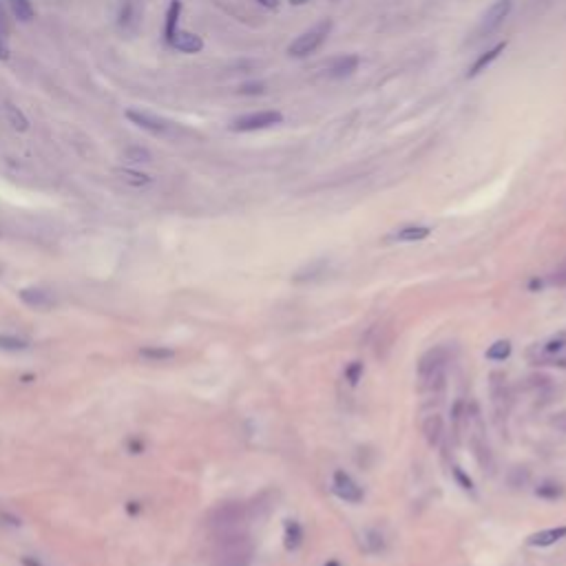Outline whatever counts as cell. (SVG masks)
Instances as JSON below:
<instances>
[{"label":"cell","instance_id":"obj_2","mask_svg":"<svg viewBox=\"0 0 566 566\" xmlns=\"http://www.w3.org/2000/svg\"><path fill=\"white\" fill-rule=\"evenodd\" d=\"M281 122H283L281 111H257V113H246L241 117H235L231 122V131L255 133V131H263V128H272Z\"/></svg>","mask_w":566,"mask_h":566},{"label":"cell","instance_id":"obj_13","mask_svg":"<svg viewBox=\"0 0 566 566\" xmlns=\"http://www.w3.org/2000/svg\"><path fill=\"white\" fill-rule=\"evenodd\" d=\"M443 434H445V421H443V416H438V414H429V416H427V418L423 421V436H425L427 445L436 447V445L440 443Z\"/></svg>","mask_w":566,"mask_h":566},{"label":"cell","instance_id":"obj_16","mask_svg":"<svg viewBox=\"0 0 566 566\" xmlns=\"http://www.w3.org/2000/svg\"><path fill=\"white\" fill-rule=\"evenodd\" d=\"M564 538H566V526H555V529H546V531L529 535L526 544L529 546H551V544L560 542Z\"/></svg>","mask_w":566,"mask_h":566},{"label":"cell","instance_id":"obj_25","mask_svg":"<svg viewBox=\"0 0 566 566\" xmlns=\"http://www.w3.org/2000/svg\"><path fill=\"white\" fill-rule=\"evenodd\" d=\"M363 546H365V551L367 553H381L385 549V540H383V535L379 531H365L363 533Z\"/></svg>","mask_w":566,"mask_h":566},{"label":"cell","instance_id":"obj_8","mask_svg":"<svg viewBox=\"0 0 566 566\" xmlns=\"http://www.w3.org/2000/svg\"><path fill=\"white\" fill-rule=\"evenodd\" d=\"M168 45H171L175 51H180V54H200L204 49L202 36H197L193 32H184V29H180Z\"/></svg>","mask_w":566,"mask_h":566},{"label":"cell","instance_id":"obj_4","mask_svg":"<svg viewBox=\"0 0 566 566\" xmlns=\"http://www.w3.org/2000/svg\"><path fill=\"white\" fill-rule=\"evenodd\" d=\"M126 120L144 128V131L153 133V135H166L171 131V122L164 120V117H157L153 113H146V111H140V108H128L126 111Z\"/></svg>","mask_w":566,"mask_h":566},{"label":"cell","instance_id":"obj_29","mask_svg":"<svg viewBox=\"0 0 566 566\" xmlns=\"http://www.w3.org/2000/svg\"><path fill=\"white\" fill-rule=\"evenodd\" d=\"M135 21V7L131 0H126V3L122 5V12H120V25L122 27H128Z\"/></svg>","mask_w":566,"mask_h":566},{"label":"cell","instance_id":"obj_5","mask_svg":"<svg viewBox=\"0 0 566 566\" xmlns=\"http://www.w3.org/2000/svg\"><path fill=\"white\" fill-rule=\"evenodd\" d=\"M244 504L239 502H226L222 504L220 509H217L213 513V526H217V529H222V531H233L237 524H239L244 520Z\"/></svg>","mask_w":566,"mask_h":566},{"label":"cell","instance_id":"obj_41","mask_svg":"<svg viewBox=\"0 0 566 566\" xmlns=\"http://www.w3.org/2000/svg\"><path fill=\"white\" fill-rule=\"evenodd\" d=\"M0 272H3V268H0Z\"/></svg>","mask_w":566,"mask_h":566},{"label":"cell","instance_id":"obj_36","mask_svg":"<svg viewBox=\"0 0 566 566\" xmlns=\"http://www.w3.org/2000/svg\"><path fill=\"white\" fill-rule=\"evenodd\" d=\"M23 564L25 566H45L40 560H34V558H29V555H25V558H23Z\"/></svg>","mask_w":566,"mask_h":566},{"label":"cell","instance_id":"obj_1","mask_svg":"<svg viewBox=\"0 0 566 566\" xmlns=\"http://www.w3.org/2000/svg\"><path fill=\"white\" fill-rule=\"evenodd\" d=\"M330 32H332L330 21H323L319 25H314L312 29H307V32H303L299 38H296V40L290 43V47H287V56L290 58H307L327 40Z\"/></svg>","mask_w":566,"mask_h":566},{"label":"cell","instance_id":"obj_28","mask_svg":"<svg viewBox=\"0 0 566 566\" xmlns=\"http://www.w3.org/2000/svg\"><path fill=\"white\" fill-rule=\"evenodd\" d=\"M535 493H538L540 498H544V500H558L564 495V486L558 484V482H544V484L538 486V489H535Z\"/></svg>","mask_w":566,"mask_h":566},{"label":"cell","instance_id":"obj_14","mask_svg":"<svg viewBox=\"0 0 566 566\" xmlns=\"http://www.w3.org/2000/svg\"><path fill=\"white\" fill-rule=\"evenodd\" d=\"M491 396H493V405L498 414H506V407H509V387H506V379L502 374H493L491 376Z\"/></svg>","mask_w":566,"mask_h":566},{"label":"cell","instance_id":"obj_38","mask_svg":"<svg viewBox=\"0 0 566 566\" xmlns=\"http://www.w3.org/2000/svg\"><path fill=\"white\" fill-rule=\"evenodd\" d=\"M246 562H248V560H241V562H235L233 566H246Z\"/></svg>","mask_w":566,"mask_h":566},{"label":"cell","instance_id":"obj_17","mask_svg":"<svg viewBox=\"0 0 566 566\" xmlns=\"http://www.w3.org/2000/svg\"><path fill=\"white\" fill-rule=\"evenodd\" d=\"M429 233L432 231L427 226H403L390 237V239H394V241H423L429 237Z\"/></svg>","mask_w":566,"mask_h":566},{"label":"cell","instance_id":"obj_37","mask_svg":"<svg viewBox=\"0 0 566 566\" xmlns=\"http://www.w3.org/2000/svg\"><path fill=\"white\" fill-rule=\"evenodd\" d=\"M290 3H292V5H307L310 0H290Z\"/></svg>","mask_w":566,"mask_h":566},{"label":"cell","instance_id":"obj_11","mask_svg":"<svg viewBox=\"0 0 566 566\" xmlns=\"http://www.w3.org/2000/svg\"><path fill=\"white\" fill-rule=\"evenodd\" d=\"M327 268H330V261L327 259H314L307 266H303L301 270H296L292 274V281L294 283H310V281H316L321 279L323 274H327Z\"/></svg>","mask_w":566,"mask_h":566},{"label":"cell","instance_id":"obj_27","mask_svg":"<svg viewBox=\"0 0 566 566\" xmlns=\"http://www.w3.org/2000/svg\"><path fill=\"white\" fill-rule=\"evenodd\" d=\"M511 354V343L509 341H495L489 350H486V359L489 361H504Z\"/></svg>","mask_w":566,"mask_h":566},{"label":"cell","instance_id":"obj_30","mask_svg":"<svg viewBox=\"0 0 566 566\" xmlns=\"http://www.w3.org/2000/svg\"><path fill=\"white\" fill-rule=\"evenodd\" d=\"M124 160L133 164H142V162H151V155H148V151H142V148H135V151L124 153Z\"/></svg>","mask_w":566,"mask_h":566},{"label":"cell","instance_id":"obj_18","mask_svg":"<svg viewBox=\"0 0 566 566\" xmlns=\"http://www.w3.org/2000/svg\"><path fill=\"white\" fill-rule=\"evenodd\" d=\"M115 175L120 177L126 186H133V188H144V186L151 184V177H148L146 173L135 171V168H117Z\"/></svg>","mask_w":566,"mask_h":566},{"label":"cell","instance_id":"obj_35","mask_svg":"<svg viewBox=\"0 0 566 566\" xmlns=\"http://www.w3.org/2000/svg\"><path fill=\"white\" fill-rule=\"evenodd\" d=\"M257 3H259L261 7H266V9H276V7H279V0H257Z\"/></svg>","mask_w":566,"mask_h":566},{"label":"cell","instance_id":"obj_7","mask_svg":"<svg viewBox=\"0 0 566 566\" xmlns=\"http://www.w3.org/2000/svg\"><path fill=\"white\" fill-rule=\"evenodd\" d=\"M361 64V58L354 56V54H345V56H339L334 58V60L327 64L325 73L327 78H332V80H341V78H350L356 69Z\"/></svg>","mask_w":566,"mask_h":566},{"label":"cell","instance_id":"obj_6","mask_svg":"<svg viewBox=\"0 0 566 566\" xmlns=\"http://www.w3.org/2000/svg\"><path fill=\"white\" fill-rule=\"evenodd\" d=\"M332 491L339 495L341 500L350 502V504H359L363 500V491L361 486L356 484L350 473L345 471H334V480H332Z\"/></svg>","mask_w":566,"mask_h":566},{"label":"cell","instance_id":"obj_3","mask_svg":"<svg viewBox=\"0 0 566 566\" xmlns=\"http://www.w3.org/2000/svg\"><path fill=\"white\" fill-rule=\"evenodd\" d=\"M511 7H513L511 0H495V3L484 12L478 29H475V36L484 38V36H491L493 32H498V29L502 27V23L509 18Z\"/></svg>","mask_w":566,"mask_h":566},{"label":"cell","instance_id":"obj_19","mask_svg":"<svg viewBox=\"0 0 566 566\" xmlns=\"http://www.w3.org/2000/svg\"><path fill=\"white\" fill-rule=\"evenodd\" d=\"M9 9L16 21L21 23H32L36 18V9L32 5V0H9Z\"/></svg>","mask_w":566,"mask_h":566},{"label":"cell","instance_id":"obj_22","mask_svg":"<svg viewBox=\"0 0 566 566\" xmlns=\"http://www.w3.org/2000/svg\"><path fill=\"white\" fill-rule=\"evenodd\" d=\"M542 352L546 356H555V359H560L562 354H566V334H558V336H553L551 341H546L542 345Z\"/></svg>","mask_w":566,"mask_h":566},{"label":"cell","instance_id":"obj_23","mask_svg":"<svg viewBox=\"0 0 566 566\" xmlns=\"http://www.w3.org/2000/svg\"><path fill=\"white\" fill-rule=\"evenodd\" d=\"M451 421H453V438L456 443H460V436H462V423L467 421V407L462 401H458L453 405L451 410Z\"/></svg>","mask_w":566,"mask_h":566},{"label":"cell","instance_id":"obj_15","mask_svg":"<svg viewBox=\"0 0 566 566\" xmlns=\"http://www.w3.org/2000/svg\"><path fill=\"white\" fill-rule=\"evenodd\" d=\"M180 16H182V0H171L166 12V23H164V40L171 43L173 36L180 32Z\"/></svg>","mask_w":566,"mask_h":566},{"label":"cell","instance_id":"obj_21","mask_svg":"<svg viewBox=\"0 0 566 566\" xmlns=\"http://www.w3.org/2000/svg\"><path fill=\"white\" fill-rule=\"evenodd\" d=\"M5 115H7V120H9V124H12L16 131H27L29 128V120L25 117V113L21 111V108L18 106H14V104H5Z\"/></svg>","mask_w":566,"mask_h":566},{"label":"cell","instance_id":"obj_26","mask_svg":"<svg viewBox=\"0 0 566 566\" xmlns=\"http://www.w3.org/2000/svg\"><path fill=\"white\" fill-rule=\"evenodd\" d=\"M301 540H303L301 526L296 524V522H287V526H285V549H287V551L299 549Z\"/></svg>","mask_w":566,"mask_h":566},{"label":"cell","instance_id":"obj_34","mask_svg":"<svg viewBox=\"0 0 566 566\" xmlns=\"http://www.w3.org/2000/svg\"><path fill=\"white\" fill-rule=\"evenodd\" d=\"M0 58H3V60H7V58H9V47L5 43V36L3 34H0Z\"/></svg>","mask_w":566,"mask_h":566},{"label":"cell","instance_id":"obj_10","mask_svg":"<svg viewBox=\"0 0 566 566\" xmlns=\"http://www.w3.org/2000/svg\"><path fill=\"white\" fill-rule=\"evenodd\" d=\"M21 301L29 307H36V310H43V307H51L54 305V296L45 287H23L21 292Z\"/></svg>","mask_w":566,"mask_h":566},{"label":"cell","instance_id":"obj_32","mask_svg":"<svg viewBox=\"0 0 566 566\" xmlns=\"http://www.w3.org/2000/svg\"><path fill=\"white\" fill-rule=\"evenodd\" d=\"M451 471H453V478L460 482L462 489H467V491H471V489H473V482H471V478H469V475H467V473L460 469V467H453Z\"/></svg>","mask_w":566,"mask_h":566},{"label":"cell","instance_id":"obj_40","mask_svg":"<svg viewBox=\"0 0 566 566\" xmlns=\"http://www.w3.org/2000/svg\"><path fill=\"white\" fill-rule=\"evenodd\" d=\"M564 418H566V416H564ZM560 427H562V429H566V423H560Z\"/></svg>","mask_w":566,"mask_h":566},{"label":"cell","instance_id":"obj_39","mask_svg":"<svg viewBox=\"0 0 566 566\" xmlns=\"http://www.w3.org/2000/svg\"><path fill=\"white\" fill-rule=\"evenodd\" d=\"M327 566H341V564H339V562H330V564H327Z\"/></svg>","mask_w":566,"mask_h":566},{"label":"cell","instance_id":"obj_20","mask_svg":"<svg viewBox=\"0 0 566 566\" xmlns=\"http://www.w3.org/2000/svg\"><path fill=\"white\" fill-rule=\"evenodd\" d=\"M140 356L144 361L162 363V361H171L175 356V350H171V347H160V345H148V347H142Z\"/></svg>","mask_w":566,"mask_h":566},{"label":"cell","instance_id":"obj_9","mask_svg":"<svg viewBox=\"0 0 566 566\" xmlns=\"http://www.w3.org/2000/svg\"><path fill=\"white\" fill-rule=\"evenodd\" d=\"M449 363V347L447 345H436L432 350H427L421 361H418V374H425L434 370V367H443Z\"/></svg>","mask_w":566,"mask_h":566},{"label":"cell","instance_id":"obj_12","mask_svg":"<svg viewBox=\"0 0 566 566\" xmlns=\"http://www.w3.org/2000/svg\"><path fill=\"white\" fill-rule=\"evenodd\" d=\"M506 49V40L504 43H498V45H493L489 51H484L478 60H475L473 64H471V69L469 71H467V78H475V75H480L482 71H486V69H489L495 60H498L500 58V54L504 51Z\"/></svg>","mask_w":566,"mask_h":566},{"label":"cell","instance_id":"obj_31","mask_svg":"<svg viewBox=\"0 0 566 566\" xmlns=\"http://www.w3.org/2000/svg\"><path fill=\"white\" fill-rule=\"evenodd\" d=\"M345 376H347V381H350L352 385H356V383L361 381V376H363V363L354 361V363L345 370Z\"/></svg>","mask_w":566,"mask_h":566},{"label":"cell","instance_id":"obj_24","mask_svg":"<svg viewBox=\"0 0 566 566\" xmlns=\"http://www.w3.org/2000/svg\"><path fill=\"white\" fill-rule=\"evenodd\" d=\"M29 347V341L27 339H21V336H14V334H0V350L5 352H23Z\"/></svg>","mask_w":566,"mask_h":566},{"label":"cell","instance_id":"obj_33","mask_svg":"<svg viewBox=\"0 0 566 566\" xmlns=\"http://www.w3.org/2000/svg\"><path fill=\"white\" fill-rule=\"evenodd\" d=\"M239 93H244V95H259V93H263V84H244V86H239Z\"/></svg>","mask_w":566,"mask_h":566}]
</instances>
